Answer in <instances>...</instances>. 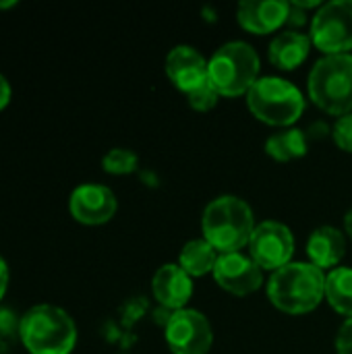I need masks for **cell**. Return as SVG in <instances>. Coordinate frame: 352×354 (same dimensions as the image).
Returning <instances> with one entry per match:
<instances>
[{
	"mask_svg": "<svg viewBox=\"0 0 352 354\" xmlns=\"http://www.w3.org/2000/svg\"><path fill=\"white\" fill-rule=\"evenodd\" d=\"M270 303L286 315H307L326 301V272L309 261H293L268 280Z\"/></svg>",
	"mask_w": 352,
	"mask_h": 354,
	"instance_id": "6da1fadb",
	"label": "cell"
},
{
	"mask_svg": "<svg viewBox=\"0 0 352 354\" xmlns=\"http://www.w3.org/2000/svg\"><path fill=\"white\" fill-rule=\"evenodd\" d=\"M253 207L237 195H220L212 199L201 216L203 239L222 255L245 249L255 230Z\"/></svg>",
	"mask_w": 352,
	"mask_h": 354,
	"instance_id": "7a4b0ae2",
	"label": "cell"
},
{
	"mask_svg": "<svg viewBox=\"0 0 352 354\" xmlns=\"http://www.w3.org/2000/svg\"><path fill=\"white\" fill-rule=\"evenodd\" d=\"M77 338L75 319L56 305H33L19 319V342L29 354H71Z\"/></svg>",
	"mask_w": 352,
	"mask_h": 354,
	"instance_id": "3957f363",
	"label": "cell"
},
{
	"mask_svg": "<svg viewBox=\"0 0 352 354\" xmlns=\"http://www.w3.org/2000/svg\"><path fill=\"white\" fill-rule=\"evenodd\" d=\"M261 58L257 50L243 39L222 44L207 58V81L220 97H241L259 81Z\"/></svg>",
	"mask_w": 352,
	"mask_h": 354,
	"instance_id": "277c9868",
	"label": "cell"
},
{
	"mask_svg": "<svg viewBox=\"0 0 352 354\" xmlns=\"http://www.w3.org/2000/svg\"><path fill=\"white\" fill-rule=\"evenodd\" d=\"M245 100L249 112L259 122L278 129H290L295 122L301 120L307 108L303 91L288 79L276 75L259 77Z\"/></svg>",
	"mask_w": 352,
	"mask_h": 354,
	"instance_id": "5b68a950",
	"label": "cell"
},
{
	"mask_svg": "<svg viewBox=\"0 0 352 354\" xmlns=\"http://www.w3.org/2000/svg\"><path fill=\"white\" fill-rule=\"evenodd\" d=\"M309 100L330 116L352 112V54L319 58L307 77Z\"/></svg>",
	"mask_w": 352,
	"mask_h": 354,
	"instance_id": "8992f818",
	"label": "cell"
},
{
	"mask_svg": "<svg viewBox=\"0 0 352 354\" xmlns=\"http://www.w3.org/2000/svg\"><path fill=\"white\" fill-rule=\"evenodd\" d=\"M309 37L324 56L351 54L352 0L324 2L311 17Z\"/></svg>",
	"mask_w": 352,
	"mask_h": 354,
	"instance_id": "52a82bcc",
	"label": "cell"
},
{
	"mask_svg": "<svg viewBox=\"0 0 352 354\" xmlns=\"http://www.w3.org/2000/svg\"><path fill=\"white\" fill-rule=\"evenodd\" d=\"M164 340L172 354H210L214 330L201 311L187 307L168 317L164 324Z\"/></svg>",
	"mask_w": 352,
	"mask_h": 354,
	"instance_id": "ba28073f",
	"label": "cell"
},
{
	"mask_svg": "<svg viewBox=\"0 0 352 354\" xmlns=\"http://www.w3.org/2000/svg\"><path fill=\"white\" fill-rule=\"evenodd\" d=\"M249 255L263 272H278L280 268L293 263L295 255V234L278 220H263L255 226L249 241Z\"/></svg>",
	"mask_w": 352,
	"mask_h": 354,
	"instance_id": "9c48e42d",
	"label": "cell"
},
{
	"mask_svg": "<svg viewBox=\"0 0 352 354\" xmlns=\"http://www.w3.org/2000/svg\"><path fill=\"white\" fill-rule=\"evenodd\" d=\"M263 274L266 272L253 261L249 253L237 251V253L218 255L212 276L222 290L234 297H249L263 286L266 282Z\"/></svg>",
	"mask_w": 352,
	"mask_h": 354,
	"instance_id": "30bf717a",
	"label": "cell"
},
{
	"mask_svg": "<svg viewBox=\"0 0 352 354\" xmlns=\"http://www.w3.org/2000/svg\"><path fill=\"white\" fill-rule=\"evenodd\" d=\"M68 212L73 220L83 226H102L116 216L118 199L106 185L83 183L73 189L68 197Z\"/></svg>",
	"mask_w": 352,
	"mask_h": 354,
	"instance_id": "8fae6325",
	"label": "cell"
},
{
	"mask_svg": "<svg viewBox=\"0 0 352 354\" xmlns=\"http://www.w3.org/2000/svg\"><path fill=\"white\" fill-rule=\"evenodd\" d=\"M164 73L178 91L189 95L193 89L207 83V58L197 48L178 44L168 52Z\"/></svg>",
	"mask_w": 352,
	"mask_h": 354,
	"instance_id": "7c38bea8",
	"label": "cell"
},
{
	"mask_svg": "<svg viewBox=\"0 0 352 354\" xmlns=\"http://www.w3.org/2000/svg\"><path fill=\"white\" fill-rule=\"evenodd\" d=\"M290 17V2L286 0H243L237 8L239 25L253 35H268L280 31Z\"/></svg>",
	"mask_w": 352,
	"mask_h": 354,
	"instance_id": "4fadbf2b",
	"label": "cell"
},
{
	"mask_svg": "<svg viewBox=\"0 0 352 354\" xmlns=\"http://www.w3.org/2000/svg\"><path fill=\"white\" fill-rule=\"evenodd\" d=\"M151 295L168 313L187 309L193 297V278L178 263H164L151 278Z\"/></svg>",
	"mask_w": 352,
	"mask_h": 354,
	"instance_id": "5bb4252c",
	"label": "cell"
},
{
	"mask_svg": "<svg viewBox=\"0 0 352 354\" xmlns=\"http://www.w3.org/2000/svg\"><path fill=\"white\" fill-rule=\"evenodd\" d=\"M346 255V234L336 226H317L307 239V257L309 263L322 272H332L340 268V261Z\"/></svg>",
	"mask_w": 352,
	"mask_h": 354,
	"instance_id": "9a60e30c",
	"label": "cell"
},
{
	"mask_svg": "<svg viewBox=\"0 0 352 354\" xmlns=\"http://www.w3.org/2000/svg\"><path fill=\"white\" fill-rule=\"evenodd\" d=\"M311 48L313 41L309 33H301L297 29H284L272 37L268 48V58L278 71H295L307 60Z\"/></svg>",
	"mask_w": 352,
	"mask_h": 354,
	"instance_id": "2e32d148",
	"label": "cell"
},
{
	"mask_svg": "<svg viewBox=\"0 0 352 354\" xmlns=\"http://www.w3.org/2000/svg\"><path fill=\"white\" fill-rule=\"evenodd\" d=\"M309 139L301 129H280L278 133L266 139V153L276 162H293L307 156Z\"/></svg>",
	"mask_w": 352,
	"mask_h": 354,
	"instance_id": "e0dca14e",
	"label": "cell"
},
{
	"mask_svg": "<svg viewBox=\"0 0 352 354\" xmlns=\"http://www.w3.org/2000/svg\"><path fill=\"white\" fill-rule=\"evenodd\" d=\"M218 255H220V253L201 236V239H193V241H189V243L183 245L176 263H178L191 278H201V276L214 274Z\"/></svg>",
	"mask_w": 352,
	"mask_h": 354,
	"instance_id": "ac0fdd59",
	"label": "cell"
},
{
	"mask_svg": "<svg viewBox=\"0 0 352 354\" xmlns=\"http://www.w3.org/2000/svg\"><path fill=\"white\" fill-rule=\"evenodd\" d=\"M326 301L342 317L352 319V268H336L326 274Z\"/></svg>",
	"mask_w": 352,
	"mask_h": 354,
	"instance_id": "d6986e66",
	"label": "cell"
},
{
	"mask_svg": "<svg viewBox=\"0 0 352 354\" xmlns=\"http://www.w3.org/2000/svg\"><path fill=\"white\" fill-rule=\"evenodd\" d=\"M139 166V156L127 147H112L102 158V170L112 176H127L133 174Z\"/></svg>",
	"mask_w": 352,
	"mask_h": 354,
	"instance_id": "ffe728a7",
	"label": "cell"
},
{
	"mask_svg": "<svg viewBox=\"0 0 352 354\" xmlns=\"http://www.w3.org/2000/svg\"><path fill=\"white\" fill-rule=\"evenodd\" d=\"M187 102H189V106H191L193 110H197V112H210V110H214V108L218 106L220 93H218V91L214 89V85L207 81V83H203L201 87L193 89V91L187 95Z\"/></svg>",
	"mask_w": 352,
	"mask_h": 354,
	"instance_id": "44dd1931",
	"label": "cell"
},
{
	"mask_svg": "<svg viewBox=\"0 0 352 354\" xmlns=\"http://www.w3.org/2000/svg\"><path fill=\"white\" fill-rule=\"evenodd\" d=\"M19 319L12 311L0 309V354H4L15 340H19Z\"/></svg>",
	"mask_w": 352,
	"mask_h": 354,
	"instance_id": "7402d4cb",
	"label": "cell"
},
{
	"mask_svg": "<svg viewBox=\"0 0 352 354\" xmlns=\"http://www.w3.org/2000/svg\"><path fill=\"white\" fill-rule=\"evenodd\" d=\"M332 137H334V143L338 145V149H342L346 153H352V112L340 116L334 122Z\"/></svg>",
	"mask_w": 352,
	"mask_h": 354,
	"instance_id": "603a6c76",
	"label": "cell"
},
{
	"mask_svg": "<svg viewBox=\"0 0 352 354\" xmlns=\"http://www.w3.org/2000/svg\"><path fill=\"white\" fill-rule=\"evenodd\" d=\"M336 354H352V319H346L336 334Z\"/></svg>",
	"mask_w": 352,
	"mask_h": 354,
	"instance_id": "cb8c5ba5",
	"label": "cell"
},
{
	"mask_svg": "<svg viewBox=\"0 0 352 354\" xmlns=\"http://www.w3.org/2000/svg\"><path fill=\"white\" fill-rule=\"evenodd\" d=\"M10 100H12V87L8 83V79L0 73V112L10 104Z\"/></svg>",
	"mask_w": 352,
	"mask_h": 354,
	"instance_id": "d4e9b609",
	"label": "cell"
},
{
	"mask_svg": "<svg viewBox=\"0 0 352 354\" xmlns=\"http://www.w3.org/2000/svg\"><path fill=\"white\" fill-rule=\"evenodd\" d=\"M8 282H10V270H8L6 259L0 255V301L4 299V295L8 290Z\"/></svg>",
	"mask_w": 352,
	"mask_h": 354,
	"instance_id": "484cf974",
	"label": "cell"
},
{
	"mask_svg": "<svg viewBox=\"0 0 352 354\" xmlns=\"http://www.w3.org/2000/svg\"><path fill=\"white\" fill-rule=\"evenodd\" d=\"M344 234H346V239L352 241V207L346 212V216H344Z\"/></svg>",
	"mask_w": 352,
	"mask_h": 354,
	"instance_id": "4316f807",
	"label": "cell"
},
{
	"mask_svg": "<svg viewBox=\"0 0 352 354\" xmlns=\"http://www.w3.org/2000/svg\"><path fill=\"white\" fill-rule=\"evenodd\" d=\"M19 2L17 0H4V2H0V10H6V8H12V6H17Z\"/></svg>",
	"mask_w": 352,
	"mask_h": 354,
	"instance_id": "83f0119b",
	"label": "cell"
}]
</instances>
